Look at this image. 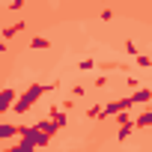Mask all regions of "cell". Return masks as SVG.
I'll list each match as a JSON object with an SVG mask.
<instances>
[{
    "label": "cell",
    "instance_id": "obj_11",
    "mask_svg": "<svg viewBox=\"0 0 152 152\" xmlns=\"http://www.w3.org/2000/svg\"><path fill=\"white\" fill-rule=\"evenodd\" d=\"M137 66H140V69H149L152 63H149V57H146V54H140V57H137Z\"/></svg>",
    "mask_w": 152,
    "mask_h": 152
},
{
    "label": "cell",
    "instance_id": "obj_7",
    "mask_svg": "<svg viewBox=\"0 0 152 152\" xmlns=\"http://www.w3.org/2000/svg\"><path fill=\"white\" fill-rule=\"evenodd\" d=\"M149 122H152V110H143V113L137 116V122H131V125H134V128H146Z\"/></svg>",
    "mask_w": 152,
    "mask_h": 152
},
{
    "label": "cell",
    "instance_id": "obj_2",
    "mask_svg": "<svg viewBox=\"0 0 152 152\" xmlns=\"http://www.w3.org/2000/svg\"><path fill=\"white\" fill-rule=\"evenodd\" d=\"M21 134H24V140H21V143H24V146H30V149H36V146H45V143L51 140V137H48V134H42L36 125H30V128L24 125V131H21Z\"/></svg>",
    "mask_w": 152,
    "mask_h": 152
},
{
    "label": "cell",
    "instance_id": "obj_1",
    "mask_svg": "<svg viewBox=\"0 0 152 152\" xmlns=\"http://www.w3.org/2000/svg\"><path fill=\"white\" fill-rule=\"evenodd\" d=\"M54 87H60V81H57V84H33L30 90H24V96H21V99H15L12 110H15V113H27V110H30V104H36V102H39L48 90H54Z\"/></svg>",
    "mask_w": 152,
    "mask_h": 152
},
{
    "label": "cell",
    "instance_id": "obj_10",
    "mask_svg": "<svg viewBox=\"0 0 152 152\" xmlns=\"http://www.w3.org/2000/svg\"><path fill=\"white\" fill-rule=\"evenodd\" d=\"M116 122L119 125H131V113H116Z\"/></svg>",
    "mask_w": 152,
    "mask_h": 152
},
{
    "label": "cell",
    "instance_id": "obj_12",
    "mask_svg": "<svg viewBox=\"0 0 152 152\" xmlns=\"http://www.w3.org/2000/svg\"><path fill=\"white\" fill-rule=\"evenodd\" d=\"M78 69H84V72H90V69H96V60H84V63H78Z\"/></svg>",
    "mask_w": 152,
    "mask_h": 152
},
{
    "label": "cell",
    "instance_id": "obj_6",
    "mask_svg": "<svg viewBox=\"0 0 152 152\" xmlns=\"http://www.w3.org/2000/svg\"><path fill=\"white\" fill-rule=\"evenodd\" d=\"M21 131H24V125H0V140H6L12 134H21Z\"/></svg>",
    "mask_w": 152,
    "mask_h": 152
},
{
    "label": "cell",
    "instance_id": "obj_14",
    "mask_svg": "<svg viewBox=\"0 0 152 152\" xmlns=\"http://www.w3.org/2000/svg\"><path fill=\"white\" fill-rule=\"evenodd\" d=\"M6 152H33V149L24 146V143H18V146H12V149H6Z\"/></svg>",
    "mask_w": 152,
    "mask_h": 152
},
{
    "label": "cell",
    "instance_id": "obj_13",
    "mask_svg": "<svg viewBox=\"0 0 152 152\" xmlns=\"http://www.w3.org/2000/svg\"><path fill=\"white\" fill-rule=\"evenodd\" d=\"M90 116H93V119H99V116H104V113H102V104H93V107H90Z\"/></svg>",
    "mask_w": 152,
    "mask_h": 152
},
{
    "label": "cell",
    "instance_id": "obj_15",
    "mask_svg": "<svg viewBox=\"0 0 152 152\" xmlns=\"http://www.w3.org/2000/svg\"><path fill=\"white\" fill-rule=\"evenodd\" d=\"M0 21H3V15H0Z\"/></svg>",
    "mask_w": 152,
    "mask_h": 152
},
{
    "label": "cell",
    "instance_id": "obj_8",
    "mask_svg": "<svg viewBox=\"0 0 152 152\" xmlns=\"http://www.w3.org/2000/svg\"><path fill=\"white\" fill-rule=\"evenodd\" d=\"M21 30H24V21H18V24L6 27V30H3V39H12V36H15V33H21Z\"/></svg>",
    "mask_w": 152,
    "mask_h": 152
},
{
    "label": "cell",
    "instance_id": "obj_4",
    "mask_svg": "<svg viewBox=\"0 0 152 152\" xmlns=\"http://www.w3.org/2000/svg\"><path fill=\"white\" fill-rule=\"evenodd\" d=\"M15 99H18V93L9 87V90H0V113L3 110H9L12 104H15Z\"/></svg>",
    "mask_w": 152,
    "mask_h": 152
},
{
    "label": "cell",
    "instance_id": "obj_9",
    "mask_svg": "<svg viewBox=\"0 0 152 152\" xmlns=\"http://www.w3.org/2000/svg\"><path fill=\"white\" fill-rule=\"evenodd\" d=\"M30 48H42V51H45V48H51V42L42 39V36H36V39H30Z\"/></svg>",
    "mask_w": 152,
    "mask_h": 152
},
{
    "label": "cell",
    "instance_id": "obj_3",
    "mask_svg": "<svg viewBox=\"0 0 152 152\" xmlns=\"http://www.w3.org/2000/svg\"><path fill=\"white\" fill-rule=\"evenodd\" d=\"M122 110H131L128 99H116V102H110V104H102V113H104V116H110V113H122Z\"/></svg>",
    "mask_w": 152,
    "mask_h": 152
},
{
    "label": "cell",
    "instance_id": "obj_5",
    "mask_svg": "<svg viewBox=\"0 0 152 152\" xmlns=\"http://www.w3.org/2000/svg\"><path fill=\"white\" fill-rule=\"evenodd\" d=\"M149 99H152V90H149V87H143V90H137L134 96H128V104H131V107H134V104H146Z\"/></svg>",
    "mask_w": 152,
    "mask_h": 152
}]
</instances>
